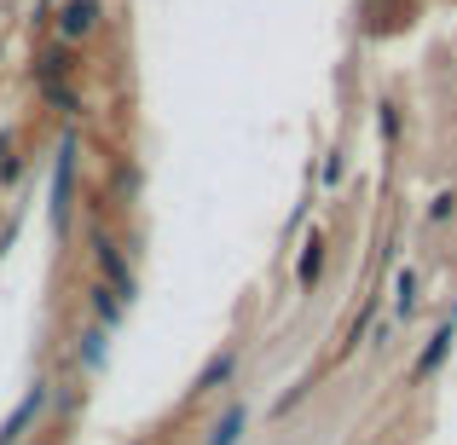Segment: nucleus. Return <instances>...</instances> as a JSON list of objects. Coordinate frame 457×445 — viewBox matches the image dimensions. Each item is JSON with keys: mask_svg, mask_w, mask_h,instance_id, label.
I'll return each mask as SVG.
<instances>
[{"mask_svg": "<svg viewBox=\"0 0 457 445\" xmlns=\"http://www.w3.org/2000/svg\"><path fill=\"white\" fill-rule=\"evenodd\" d=\"M93 260H99V272H104V284H111L122 301H134V272H128V260H122V249L111 243V237H93Z\"/></svg>", "mask_w": 457, "mask_h": 445, "instance_id": "1", "label": "nucleus"}, {"mask_svg": "<svg viewBox=\"0 0 457 445\" xmlns=\"http://www.w3.org/2000/svg\"><path fill=\"white\" fill-rule=\"evenodd\" d=\"M93 29H99V0H64V12H58V41L76 46V41H87Z\"/></svg>", "mask_w": 457, "mask_h": 445, "instance_id": "2", "label": "nucleus"}, {"mask_svg": "<svg viewBox=\"0 0 457 445\" xmlns=\"http://www.w3.org/2000/svg\"><path fill=\"white\" fill-rule=\"evenodd\" d=\"M70 185H76V139L58 145V174H53V220H70Z\"/></svg>", "mask_w": 457, "mask_h": 445, "instance_id": "3", "label": "nucleus"}, {"mask_svg": "<svg viewBox=\"0 0 457 445\" xmlns=\"http://www.w3.org/2000/svg\"><path fill=\"white\" fill-rule=\"evenodd\" d=\"M41 405H46V382H35V388L18 400V411L6 416V428H0V445H18V440H23V428L41 416Z\"/></svg>", "mask_w": 457, "mask_h": 445, "instance_id": "4", "label": "nucleus"}, {"mask_svg": "<svg viewBox=\"0 0 457 445\" xmlns=\"http://www.w3.org/2000/svg\"><path fill=\"white\" fill-rule=\"evenodd\" d=\"M232 365H237V347H220V353L203 365V376H197V388H191V393H214V388H226V382H232Z\"/></svg>", "mask_w": 457, "mask_h": 445, "instance_id": "5", "label": "nucleus"}, {"mask_svg": "<svg viewBox=\"0 0 457 445\" xmlns=\"http://www.w3.org/2000/svg\"><path fill=\"white\" fill-rule=\"evenodd\" d=\"M452 330H457V324H440V330H435V342L423 347V358H417V382H428V376L440 370V358L452 353Z\"/></svg>", "mask_w": 457, "mask_h": 445, "instance_id": "6", "label": "nucleus"}, {"mask_svg": "<svg viewBox=\"0 0 457 445\" xmlns=\"http://www.w3.org/2000/svg\"><path fill=\"white\" fill-rule=\"evenodd\" d=\"M87 301H93V312H99V324L111 330V324H122V312H128V301L111 290V284H93L87 290Z\"/></svg>", "mask_w": 457, "mask_h": 445, "instance_id": "7", "label": "nucleus"}, {"mask_svg": "<svg viewBox=\"0 0 457 445\" xmlns=\"http://www.w3.org/2000/svg\"><path fill=\"white\" fill-rule=\"evenodd\" d=\"M244 423H249V411H244V405H226V416L214 423L209 445H237V440H244Z\"/></svg>", "mask_w": 457, "mask_h": 445, "instance_id": "8", "label": "nucleus"}, {"mask_svg": "<svg viewBox=\"0 0 457 445\" xmlns=\"http://www.w3.org/2000/svg\"><path fill=\"white\" fill-rule=\"evenodd\" d=\"M319 272H324V237H312V243H307V255H302V267H295V278L312 284Z\"/></svg>", "mask_w": 457, "mask_h": 445, "instance_id": "9", "label": "nucleus"}, {"mask_svg": "<svg viewBox=\"0 0 457 445\" xmlns=\"http://www.w3.org/2000/svg\"><path fill=\"white\" fill-rule=\"evenodd\" d=\"M394 307H400V312L417 307V278H411V272H400V284H394Z\"/></svg>", "mask_w": 457, "mask_h": 445, "instance_id": "10", "label": "nucleus"}]
</instances>
